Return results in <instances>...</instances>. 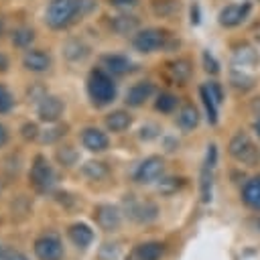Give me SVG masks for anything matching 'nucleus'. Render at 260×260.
I'll return each instance as SVG.
<instances>
[{"label":"nucleus","instance_id":"1","mask_svg":"<svg viewBox=\"0 0 260 260\" xmlns=\"http://www.w3.org/2000/svg\"><path fill=\"white\" fill-rule=\"evenodd\" d=\"M87 93L91 98V102L102 108V106H108L114 102L116 98V83L112 81V77L102 71V69H93L89 73V79H87Z\"/></svg>","mask_w":260,"mask_h":260},{"label":"nucleus","instance_id":"2","mask_svg":"<svg viewBox=\"0 0 260 260\" xmlns=\"http://www.w3.org/2000/svg\"><path fill=\"white\" fill-rule=\"evenodd\" d=\"M228 152L234 160H238L246 167H254L260 162V150L246 132H238L232 136V140L228 144Z\"/></svg>","mask_w":260,"mask_h":260},{"label":"nucleus","instance_id":"3","mask_svg":"<svg viewBox=\"0 0 260 260\" xmlns=\"http://www.w3.org/2000/svg\"><path fill=\"white\" fill-rule=\"evenodd\" d=\"M45 20L55 30L67 28L73 20H77L75 0H51L45 12Z\"/></svg>","mask_w":260,"mask_h":260},{"label":"nucleus","instance_id":"4","mask_svg":"<svg viewBox=\"0 0 260 260\" xmlns=\"http://www.w3.org/2000/svg\"><path fill=\"white\" fill-rule=\"evenodd\" d=\"M28 177H30L32 187H35L39 193H49V191H53L55 181H57L53 167L49 165V160H47L43 154L35 156L32 167H30V175H28Z\"/></svg>","mask_w":260,"mask_h":260},{"label":"nucleus","instance_id":"5","mask_svg":"<svg viewBox=\"0 0 260 260\" xmlns=\"http://www.w3.org/2000/svg\"><path fill=\"white\" fill-rule=\"evenodd\" d=\"M215 162H217V146L209 144L207 154L201 167V201L209 203L211 201V189H213V173H215Z\"/></svg>","mask_w":260,"mask_h":260},{"label":"nucleus","instance_id":"6","mask_svg":"<svg viewBox=\"0 0 260 260\" xmlns=\"http://www.w3.org/2000/svg\"><path fill=\"white\" fill-rule=\"evenodd\" d=\"M32 250L39 260H61L63 258V242L55 234H47L35 240Z\"/></svg>","mask_w":260,"mask_h":260},{"label":"nucleus","instance_id":"7","mask_svg":"<svg viewBox=\"0 0 260 260\" xmlns=\"http://www.w3.org/2000/svg\"><path fill=\"white\" fill-rule=\"evenodd\" d=\"M162 173H165V160L160 156H148L138 165L134 179L140 185H150V183L158 181L162 177Z\"/></svg>","mask_w":260,"mask_h":260},{"label":"nucleus","instance_id":"8","mask_svg":"<svg viewBox=\"0 0 260 260\" xmlns=\"http://www.w3.org/2000/svg\"><path fill=\"white\" fill-rule=\"evenodd\" d=\"M167 35L158 28H144L134 37V49L140 53H154L156 49L165 47Z\"/></svg>","mask_w":260,"mask_h":260},{"label":"nucleus","instance_id":"9","mask_svg":"<svg viewBox=\"0 0 260 260\" xmlns=\"http://www.w3.org/2000/svg\"><path fill=\"white\" fill-rule=\"evenodd\" d=\"M63 110H65V104L61 98L57 95H45L39 106H37V114H39V120L41 122H47V124H55L61 116H63Z\"/></svg>","mask_w":260,"mask_h":260},{"label":"nucleus","instance_id":"10","mask_svg":"<svg viewBox=\"0 0 260 260\" xmlns=\"http://www.w3.org/2000/svg\"><path fill=\"white\" fill-rule=\"evenodd\" d=\"M93 217H95V223L104 230V232H116L122 223V213L116 205H110V203H104V205H98L95 211H93Z\"/></svg>","mask_w":260,"mask_h":260},{"label":"nucleus","instance_id":"11","mask_svg":"<svg viewBox=\"0 0 260 260\" xmlns=\"http://www.w3.org/2000/svg\"><path fill=\"white\" fill-rule=\"evenodd\" d=\"M248 12H250V4H230L219 12V24L228 28L238 26L246 20Z\"/></svg>","mask_w":260,"mask_h":260},{"label":"nucleus","instance_id":"12","mask_svg":"<svg viewBox=\"0 0 260 260\" xmlns=\"http://www.w3.org/2000/svg\"><path fill=\"white\" fill-rule=\"evenodd\" d=\"M81 144L89 150V152H104L110 144L106 132L98 130V128H85L81 132Z\"/></svg>","mask_w":260,"mask_h":260},{"label":"nucleus","instance_id":"13","mask_svg":"<svg viewBox=\"0 0 260 260\" xmlns=\"http://www.w3.org/2000/svg\"><path fill=\"white\" fill-rule=\"evenodd\" d=\"M22 65L28 69V71H35V73H43L51 67V57L41 51V49H30L24 53L22 57Z\"/></svg>","mask_w":260,"mask_h":260},{"label":"nucleus","instance_id":"14","mask_svg":"<svg viewBox=\"0 0 260 260\" xmlns=\"http://www.w3.org/2000/svg\"><path fill=\"white\" fill-rule=\"evenodd\" d=\"M67 236H69V240H71L75 246H79V248H87V246L93 242V230H91L87 223H83V221L71 223L69 230H67Z\"/></svg>","mask_w":260,"mask_h":260},{"label":"nucleus","instance_id":"15","mask_svg":"<svg viewBox=\"0 0 260 260\" xmlns=\"http://www.w3.org/2000/svg\"><path fill=\"white\" fill-rule=\"evenodd\" d=\"M152 91H154V87H152L150 81L134 83V85L128 89V93H126V104L132 106V108H138V106H142V104L152 95Z\"/></svg>","mask_w":260,"mask_h":260},{"label":"nucleus","instance_id":"16","mask_svg":"<svg viewBox=\"0 0 260 260\" xmlns=\"http://www.w3.org/2000/svg\"><path fill=\"white\" fill-rule=\"evenodd\" d=\"M242 201L248 207L260 211V175L252 177L250 181L244 183V187H242Z\"/></svg>","mask_w":260,"mask_h":260},{"label":"nucleus","instance_id":"17","mask_svg":"<svg viewBox=\"0 0 260 260\" xmlns=\"http://www.w3.org/2000/svg\"><path fill=\"white\" fill-rule=\"evenodd\" d=\"M138 24H140L138 18L132 16V14H118V16H114L112 22H110L112 30H114L116 35H122V37L136 32V30H138Z\"/></svg>","mask_w":260,"mask_h":260},{"label":"nucleus","instance_id":"18","mask_svg":"<svg viewBox=\"0 0 260 260\" xmlns=\"http://www.w3.org/2000/svg\"><path fill=\"white\" fill-rule=\"evenodd\" d=\"M130 124H132V118L126 110H114L106 116V128L110 132H124L130 128Z\"/></svg>","mask_w":260,"mask_h":260},{"label":"nucleus","instance_id":"19","mask_svg":"<svg viewBox=\"0 0 260 260\" xmlns=\"http://www.w3.org/2000/svg\"><path fill=\"white\" fill-rule=\"evenodd\" d=\"M128 213H130L132 219H136V221H140V223H148V221L156 219L158 209H156L154 203H134V205L128 209Z\"/></svg>","mask_w":260,"mask_h":260},{"label":"nucleus","instance_id":"20","mask_svg":"<svg viewBox=\"0 0 260 260\" xmlns=\"http://www.w3.org/2000/svg\"><path fill=\"white\" fill-rule=\"evenodd\" d=\"M162 254H165V248L160 242H142L134 250V256L138 260H160Z\"/></svg>","mask_w":260,"mask_h":260},{"label":"nucleus","instance_id":"21","mask_svg":"<svg viewBox=\"0 0 260 260\" xmlns=\"http://www.w3.org/2000/svg\"><path fill=\"white\" fill-rule=\"evenodd\" d=\"M102 63H104V67H106L110 73H114V75H124V73H128V71L132 69L130 59H126L124 55H106V57L102 59Z\"/></svg>","mask_w":260,"mask_h":260},{"label":"nucleus","instance_id":"22","mask_svg":"<svg viewBox=\"0 0 260 260\" xmlns=\"http://www.w3.org/2000/svg\"><path fill=\"white\" fill-rule=\"evenodd\" d=\"M177 124H179L183 130H193V128H197V124H199V112H197V108L191 106V104L183 106V108L179 110V114H177Z\"/></svg>","mask_w":260,"mask_h":260},{"label":"nucleus","instance_id":"23","mask_svg":"<svg viewBox=\"0 0 260 260\" xmlns=\"http://www.w3.org/2000/svg\"><path fill=\"white\" fill-rule=\"evenodd\" d=\"M169 75L173 81L185 83L191 77V63L187 59H177V61L169 63Z\"/></svg>","mask_w":260,"mask_h":260},{"label":"nucleus","instance_id":"24","mask_svg":"<svg viewBox=\"0 0 260 260\" xmlns=\"http://www.w3.org/2000/svg\"><path fill=\"white\" fill-rule=\"evenodd\" d=\"M87 53H89V49H87V45H83L81 41H77V39H73V41H69L65 47H63V55L69 59V61H83L85 57H87Z\"/></svg>","mask_w":260,"mask_h":260},{"label":"nucleus","instance_id":"25","mask_svg":"<svg viewBox=\"0 0 260 260\" xmlns=\"http://www.w3.org/2000/svg\"><path fill=\"white\" fill-rule=\"evenodd\" d=\"M81 171H83V175H85L87 179H91V181H100V179L108 177V173H110L108 165L102 162V160H87V162L81 167Z\"/></svg>","mask_w":260,"mask_h":260},{"label":"nucleus","instance_id":"26","mask_svg":"<svg viewBox=\"0 0 260 260\" xmlns=\"http://www.w3.org/2000/svg\"><path fill=\"white\" fill-rule=\"evenodd\" d=\"M199 93H201V102H203V106H205V112H207V120H209V124H217V102L209 95V91H207V87H205V85H201Z\"/></svg>","mask_w":260,"mask_h":260},{"label":"nucleus","instance_id":"27","mask_svg":"<svg viewBox=\"0 0 260 260\" xmlns=\"http://www.w3.org/2000/svg\"><path fill=\"white\" fill-rule=\"evenodd\" d=\"M35 41V30L26 28V26H20L12 32V45L14 47H20V49H26L30 43Z\"/></svg>","mask_w":260,"mask_h":260},{"label":"nucleus","instance_id":"28","mask_svg":"<svg viewBox=\"0 0 260 260\" xmlns=\"http://www.w3.org/2000/svg\"><path fill=\"white\" fill-rule=\"evenodd\" d=\"M154 108L158 112H162V114H171L177 108V98L173 93H169V91H162V93H158V98L154 102Z\"/></svg>","mask_w":260,"mask_h":260},{"label":"nucleus","instance_id":"29","mask_svg":"<svg viewBox=\"0 0 260 260\" xmlns=\"http://www.w3.org/2000/svg\"><path fill=\"white\" fill-rule=\"evenodd\" d=\"M181 187H183V179H177V177H167V179H160V183H158V191L162 195H173Z\"/></svg>","mask_w":260,"mask_h":260},{"label":"nucleus","instance_id":"30","mask_svg":"<svg viewBox=\"0 0 260 260\" xmlns=\"http://www.w3.org/2000/svg\"><path fill=\"white\" fill-rule=\"evenodd\" d=\"M98 258L100 260H120V246L118 244H102L98 250Z\"/></svg>","mask_w":260,"mask_h":260},{"label":"nucleus","instance_id":"31","mask_svg":"<svg viewBox=\"0 0 260 260\" xmlns=\"http://www.w3.org/2000/svg\"><path fill=\"white\" fill-rule=\"evenodd\" d=\"M57 160H59L61 165H65V167L75 165V160H77L75 148H73V146H63V148H59V150H57Z\"/></svg>","mask_w":260,"mask_h":260},{"label":"nucleus","instance_id":"32","mask_svg":"<svg viewBox=\"0 0 260 260\" xmlns=\"http://www.w3.org/2000/svg\"><path fill=\"white\" fill-rule=\"evenodd\" d=\"M65 130H67V126H53V128H49V130H45V134L41 136V140L45 142V144H53V142H57L59 138H63L65 136Z\"/></svg>","mask_w":260,"mask_h":260},{"label":"nucleus","instance_id":"33","mask_svg":"<svg viewBox=\"0 0 260 260\" xmlns=\"http://www.w3.org/2000/svg\"><path fill=\"white\" fill-rule=\"evenodd\" d=\"M12 106H14V98H12V93H10L4 85H0V114L10 112Z\"/></svg>","mask_w":260,"mask_h":260},{"label":"nucleus","instance_id":"34","mask_svg":"<svg viewBox=\"0 0 260 260\" xmlns=\"http://www.w3.org/2000/svg\"><path fill=\"white\" fill-rule=\"evenodd\" d=\"M152 8H154V12H156V14L167 16V14L175 12V8H177V6H175V2H173V0H154Z\"/></svg>","mask_w":260,"mask_h":260},{"label":"nucleus","instance_id":"35","mask_svg":"<svg viewBox=\"0 0 260 260\" xmlns=\"http://www.w3.org/2000/svg\"><path fill=\"white\" fill-rule=\"evenodd\" d=\"M95 2L93 0H75V10H77V18L87 16L89 12H93Z\"/></svg>","mask_w":260,"mask_h":260},{"label":"nucleus","instance_id":"36","mask_svg":"<svg viewBox=\"0 0 260 260\" xmlns=\"http://www.w3.org/2000/svg\"><path fill=\"white\" fill-rule=\"evenodd\" d=\"M203 65H205V71L207 73H217L219 71V63L215 61V57L209 53V51H203Z\"/></svg>","mask_w":260,"mask_h":260},{"label":"nucleus","instance_id":"37","mask_svg":"<svg viewBox=\"0 0 260 260\" xmlns=\"http://www.w3.org/2000/svg\"><path fill=\"white\" fill-rule=\"evenodd\" d=\"M205 87H207V91H209V95L217 102V106L223 102V91H221V85L217 83V81H209V83H205Z\"/></svg>","mask_w":260,"mask_h":260},{"label":"nucleus","instance_id":"38","mask_svg":"<svg viewBox=\"0 0 260 260\" xmlns=\"http://www.w3.org/2000/svg\"><path fill=\"white\" fill-rule=\"evenodd\" d=\"M20 134H22V138H24V140H35V138L39 136V128H37V124L26 122V124L20 128Z\"/></svg>","mask_w":260,"mask_h":260},{"label":"nucleus","instance_id":"39","mask_svg":"<svg viewBox=\"0 0 260 260\" xmlns=\"http://www.w3.org/2000/svg\"><path fill=\"white\" fill-rule=\"evenodd\" d=\"M156 134H158V128H156V126H152V124H150V126H142V128H140V138H142V140H152Z\"/></svg>","mask_w":260,"mask_h":260},{"label":"nucleus","instance_id":"40","mask_svg":"<svg viewBox=\"0 0 260 260\" xmlns=\"http://www.w3.org/2000/svg\"><path fill=\"white\" fill-rule=\"evenodd\" d=\"M112 6H118V8H130V6H136L138 0H110Z\"/></svg>","mask_w":260,"mask_h":260},{"label":"nucleus","instance_id":"41","mask_svg":"<svg viewBox=\"0 0 260 260\" xmlns=\"http://www.w3.org/2000/svg\"><path fill=\"white\" fill-rule=\"evenodd\" d=\"M6 142H8V130H6V128L0 124V148H2Z\"/></svg>","mask_w":260,"mask_h":260},{"label":"nucleus","instance_id":"42","mask_svg":"<svg viewBox=\"0 0 260 260\" xmlns=\"http://www.w3.org/2000/svg\"><path fill=\"white\" fill-rule=\"evenodd\" d=\"M6 260H28V258H26L24 254H20V252H14V250H12V252H10V256H8Z\"/></svg>","mask_w":260,"mask_h":260},{"label":"nucleus","instance_id":"43","mask_svg":"<svg viewBox=\"0 0 260 260\" xmlns=\"http://www.w3.org/2000/svg\"><path fill=\"white\" fill-rule=\"evenodd\" d=\"M8 69V59L4 53H0V71H6Z\"/></svg>","mask_w":260,"mask_h":260},{"label":"nucleus","instance_id":"44","mask_svg":"<svg viewBox=\"0 0 260 260\" xmlns=\"http://www.w3.org/2000/svg\"><path fill=\"white\" fill-rule=\"evenodd\" d=\"M4 26H6V24H4V16L0 14V37L4 35Z\"/></svg>","mask_w":260,"mask_h":260},{"label":"nucleus","instance_id":"45","mask_svg":"<svg viewBox=\"0 0 260 260\" xmlns=\"http://www.w3.org/2000/svg\"><path fill=\"white\" fill-rule=\"evenodd\" d=\"M254 130H256V134H258V136H260V118H258V120H256V124H254Z\"/></svg>","mask_w":260,"mask_h":260}]
</instances>
